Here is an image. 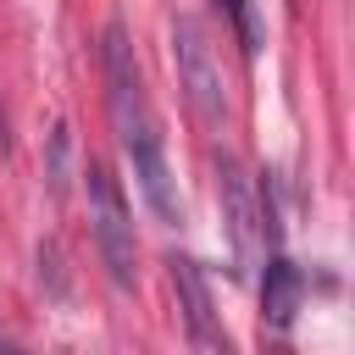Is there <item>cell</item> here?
Masks as SVG:
<instances>
[{
  "label": "cell",
  "instance_id": "2",
  "mask_svg": "<svg viewBox=\"0 0 355 355\" xmlns=\"http://www.w3.org/2000/svg\"><path fill=\"white\" fill-rule=\"evenodd\" d=\"M83 178H89V222H94L100 261H105V272H111L116 288H133V283H139V250H133V216H128V200H122L116 178H111L100 161H89Z\"/></svg>",
  "mask_w": 355,
  "mask_h": 355
},
{
  "label": "cell",
  "instance_id": "6",
  "mask_svg": "<svg viewBox=\"0 0 355 355\" xmlns=\"http://www.w3.org/2000/svg\"><path fill=\"white\" fill-rule=\"evenodd\" d=\"M300 294H305L300 266H294V261H283V255H272V261H266V277H261V311H266V322H272L277 333L294 322Z\"/></svg>",
  "mask_w": 355,
  "mask_h": 355
},
{
  "label": "cell",
  "instance_id": "9",
  "mask_svg": "<svg viewBox=\"0 0 355 355\" xmlns=\"http://www.w3.org/2000/svg\"><path fill=\"white\" fill-rule=\"evenodd\" d=\"M39 277H50V294H67V272H61V250L39 244Z\"/></svg>",
  "mask_w": 355,
  "mask_h": 355
},
{
  "label": "cell",
  "instance_id": "3",
  "mask_svg": "<svg viewBox=\"0 0 355 355\" xmlns=\"http://www.w3.org/2000/svg\"><path fill=\"white\" fill-rule=\"evenodd\" d=\"M172 55H178V83H183L189 111L205 128H222L227 122V89H222V67L211 55V33H205L200 17H178L172 22Z\"/></svg>",
  "mask_w": 355,
  "mask_h": 355
},
{
  "label": "cell",
  "instance_id": "1",
  "mask_svg": "<svg viewBox=\"0 0 355 355\" xmlns=\"http://www.w3.org/2000/svg\"><path fill=\"white\" fill-rule=\"evenodd\" d=\"M100 67H105L111 128H116V139H122V150L133 161V178H139L150 211L166 216V222H183V205H178V189H172V166H166V144H161V122L150 111V94H144L133 44H128V33L116 22L100 33Z\"/></svg>",
  "mask_w": 355,
  "mask_h": 355
},
{
  "label": "cell",
  "instance_id": "7",
  "mask_svg": "<svg viewBox=\"0 0 355 355\" xmlns=\"http://www.w3.org/2000/svg\"><path fill=\"white\" fill-rule=\"evenodd\" d=\"M216 11H227V22L239 28V39H244V55H255L261 50V17H255V6L250 0H211Z\"/></svg>",
  "mask_w": 355,
  "mask_h": 355
},
{
  "label": "cell",
  "instance_id": "5",
  "mask_svg": "<svg viewBox=\"0 0 355 355\" xmlns=\"http://www.w3.org/2000/svg\"><path fill=\"white\" fill-rule=\"evenodd\" d=\"M166 272H172V288H178V311H183L189 338H194L200 349H222V355H227V333H222V322H216L205 272H200L189 255H166Z\"/></svg>",
  "mask_w": 355,
  "mask_h": 355
},
{
  "label": "cell",
  "instance_id": "10",
  "mask_svg": "<svg viewBox=\"0 0 355 355\" xmlns=\"http://www.w3.org/2000/svg\"><path fill=\"white\" fill-rule=\"evenodd\" d=\"M0 155H11V116H6V105H0Z\"/></svg>",
  "mask_w": 355,
  "mask_h": 355
},
{
  "label": "cell",
  "instance_id": "8",
  "mask_svg": "<svg viewBox=\"0 0 355 355\" xmlns=\"http://www.w3.org/2000/svg\"><path fill=\"white\" fill-rule=\"evenodd\" d=\"M67 128H55L50 133V194H67Z\"/></svg>",
  "mask_w": 355,
  "mask_h": 355
},
{
  "label": "cell",
  "instance_id": "4",
  "mask_svg": "<svg viewBox=\"0 0 355 355\" xmlns=\"http://www.w3.org/2000/svg\"><path fill=\"white\" fill-rule=\"evenodd\" d=\"M216 200H222V227H227L233 261H239V272H250L272 239H266V216H261V189L250 183L239 155H216Z\"/></svg>",
  "mask_w": 355,
  "mask_h": 355
}]
</instances>
